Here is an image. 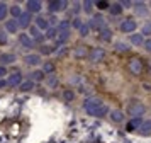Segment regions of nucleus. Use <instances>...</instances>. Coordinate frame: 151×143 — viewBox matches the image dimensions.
Segmentation results:
<instances>
[{"instance_id": "nucleus-33", "label": "nucleus", "mask_w": 151, "mask_h": 143, "mask_svg": "<svg viewBox=\"0 0 151 143\" xmlns=\"http://www.w3.org/2000/svg\"><path fill=\"white\" fill-rule=\"evenodd\" d=\"M90 33H92V31H90L88 24H87V22H83V26L80 27V29H78V34H80L82 38H87V36H88Z\"/></svg>"}, {"instance_id": "nucleus-28", "label": "nucleus", "mask_w": 151, "mask_h": 143, "mask_svg": "<svg viewBox=\"0 0 151 143\" xmlns=\"http://www.w3.org/2000/svg\"><path fill=\"white\" fill-rule=\"evenodd\" d=\"M9 19V5L5 2H0V22H5Z\"/></svg>"}, {"instance_id": "nucleus-9", "label": "nucleus", "mask_w": 151, "mask_h": 143, "mask_svg": "<svg viewBox=\"0 0 151 143\" xmlns=\"http://www.w3.org/2000/svg\"><path fill=\"white\" fill-rule=\"evenodd\" d=\"M105 54H107V51L104 49V48H92L88 51V60L92 61V63H100V61L105 60Z\"/></svg>"}, {"instance_id": "nucleus-19", "label": "nucleus", "mask_w": 151, "mask_h": 143, "mask_svg": "<svg viewBox=\"0 0 151 143\" xmlns=\"http://www.w3.org/2000/svg\"><path fill=\"white\" fill-rule=\"evenodd\" d=\"M129 43L131 46H136V48H139V46H143V43H144V38H143V34L141 33H132V34H129Z\"/></svg>"}, {"instance_id": "nucleus-16", "label": "nucleus", "mask_w": 151, "mask_h": 143, "mask_svg": "<svg viewBox=\"0 0 151 143\" xmlns=\"http://www.w3.org/2000/svg\"><path fill=\"white\" fill-rule=\"evenodd\" d=\"M15 61H17V54L15 53H9V51L0 53V65H2V67L12 65V63H15Z\"/></svg>"}, {"instance_id": "nucleus-30", "label": "nucleus", "mask_w": 151, "mask_h": 143, "mask_svg": "<svg viewBox=\"0 0 151 143\" xmlns=\"http://www.w3.org/2000/svg\"><path fill=\"white\" fill-rule=\"evenodd\" d=\"M41 70L44 72V75H55V63L53 61H44Z\"/></svg>"}, {"instance_id": "nucleus-26", "label": "nucleus", "mask_w": 151, "mask_h": 143, "mask_svg": "<svg viewBox=\"0 0 151 143\" xmlns=\"http://www.w3.org/2000/svg\"><path fill=\"white\" fill-rule=\"evenodd\" d=\"M82 5V10L85 14H90V15H93V9H95V4L92 2V0H85V2H82L80 4Z\"/></svg>"}, {"instance_id": "nucleus-20", "label": "nucleus", "mask_w": 151, "mask_h": 143, "mask_svg": "<svg viewBox=\"0 0 151 143\" xmlns=\"http://www.w3.org/2000/svg\"><path fill=\"white\" fill-rule=\"evenodd\" d=\"M24 12V9H22L19 4H12V5H9V17L10 19H19L21 17V14Z\"/></svg>"}, {"instance_id": "nucleus-44", "label": "nucleus", "mask_w": 151, "mask_h": 143, "mask_svg": "<svg viewBox=\"0 0 151 143\" xmlns=\"http://www.w3.org/2000/svg\"><path fill=\"white\" fill-rule=\"evenodd\" d=\"M148 24H150V26H151V19H150V20H148Z\"/></svg>"}, {"instance_id": "nucleus-22", "label": "nucleus", "mask_w": 151, "mask_h": 143, "mask_svg": "<svg viewBox=\"0 0 151 143\" xmlns=\"http://www.w3.org/2000/svg\"><path fill=\"white\" fill-rule=\"evenodd\" d=\"M129 68H131V72H132V73L139 75L141 72H143V63H141V60H137V58H134V60H131Z\"/></svg>"}, {"instance_id": "nucleus-37", "label": "nucleus", "mask_w": 151, "mask_h": 143, "mask_svg": "<svg viewBox=\"0 0 151 143\" xmlns=\"http://www.w3.org/2000/svg\"><path fill=\"white\" fill-rule=\"evenodd\" d=\"M75 54L78 56V58H82V56H87L88 53H87V49L82 46V48H76V49H75Z\"/></svg>"}, {"instance_id": "nucleus-38", "label": "nucleus", "mask_w": 151, "mask_h": 143, "mask_svg": "<svg viewBox=\"0 0 151 143\" xmlns=\"http://www.w3.org/2000/svg\"><path fill=\"white\" fill-rule=\"evenodd\" d=\"M63 97H65L66 101H73V99H75V94H73L71 90H65V92H63Z\"/></svg>"}, {"instance_id": "nucleus-6", "label": "nucleus", "mask_w": 151, "mask_h": 143, "mask_svg": "<svg viewBox=\"0 0 151 143\" xmlns=\"http://www.w3.org/2000/svg\"><path fill=\"white\" fill-rule=\"evenodd\" d=\"M17 24H19V29H21L22 33H26V31H27L29 27H31L32 24H34V15L24 10V12L21 14V17L17 19Z\"/></svg>"}, {"instance_id": "nucleus-31", "label": "nucleus", "mask_w": 151, "mask_h": 143, "mask_svg": "<svg viewBox=\"0 0 151 143\" xmlns=\"http://www.w3.org/2000/svg\"><path fill=\"white\" fill-rule=\"evenodd\" d=\"M141 123H143V118H131L129 124H127V129H131V131H134V129H136V131H137V128L141 126Z\"/></svg>"}, {"instance_id": "nucleus-43", "label": "nucleus", "mask_w": 151, "mask_h": 143, "mask_svg": "<svg viewBox=\"0 0 151 143\" xmlns=\"http://www.w3.org/2000/svg\"><path fill=\"white\" fill-rule=\"evenodd\" d=\"M5 87H7V80L2 78V80H0V89H5Z\"/></svg>"}, {"instance_id": "nucleus-12", "label": "nucleus", "mask_w": 151, "mask_h": 143, "mask_svg": "<svg viewBox=\"0 0 151 143\" xmlns=\"http://www.w3.org/2000/svg\"><path fill=\"white\" fill-rule=\"evenodd\" d=\"M24 63L29 65V67H39L42 63V58L39 53H27L24 56Z\"/></svg>"}, {"instance_id": "nucleus-14", "label": "nucleus", "mask_w": 151, "mask_h": 143, "mask_svg": "<svg viewBox=\"0 0 151 143\" xmlns=\"http://www.w3.org/2000/svg\"><path fill=\"white\" fill-rule=\"evenodd\" d=\"M97 36H99V39L102 41V43H110V41L114 39V33H112V29H110L109 26L102 27V29L97 33Z\"/></svg>"}, {"instance_id": "nucleus-8", "label": "nucleus", "mask_w": 151, "mask_h": 143, "mask_svg": "<svg viewBox=\"0 0 151 143\" xmlns=\"http://www.w3.org/2000/svg\"><path fill=\"white\" fill-rule=\"evenodd\" d=\"M17 41H19V44H21L24 49H27V51H31V49H34L36 48L34 39H32L27 33H19L17 34Z\"/></svg>"}, {"instance_id": "nucleus-18", "label": "nucleus", "mask_w": 151, "mask_h": 143, "mask_svg": "<svg viewBox=\"0 0 151 143\" xmlns=\"http://www.w3.org/2000/svg\"><path fill=\"white\" fill-rule=\"evenodd\" d=\"M107 10H109V14L112 15V17H119V15L124 14V9H122V5H121L119 2H110Z\"/></svg>"}, {"instance_id": "nucleus-11", "label": "nucleus", "mask_w": 151, "mask_h": 143, "mask_svg": "<svg viewBox=\"0 0 151 143\" xmlns=\"http://www.w3.org/2000/svg\"><path fill=\"white\" fill-rule=\"evenodd\" d=\"M5 80H7V87H19L22 82H24V75H22L19 70H15V72L7 75Z\"/></svg>"}, {"instance_id": "nucleus-34", "label": "nucleus", "mask_w": 151, "mask_h": 143, "mask_svg": "<svg viewBox=\"0 0 151 143\" xmlns=\"http://www.w3.org/2000/svg\"><path fill=\"white\" fill-rule=\"evenodd\" d=\"M7 43H9V34L5 33L4 27H0V46H4V44H7Z\"/></svg>"}, {"instance_id": "nucleus-23", "label": "nucleus", "mask_w": 151, "mask_h": 143, "mask_svg": "<svg viewBox=\"0 0 151 143\" xmlns=\"http://www.w3.org/2000/svg\"><path fill=\"white\" fill-rule=\"evenodd\" d=\"M46 78V75H44V72L42 70H32L31 73H29V80H32L36 83V82H42Z\"/></svg>"}, {"instance_id": "nucleus-4", "label": "nucleus", "mask_w": 151, "mask_h": 143, "mask_svg": "<svg viewBox=\"0 0 151 143\" xmlns=\"http://www.w3.org/2000/svg\"><path fill=\"white\" fill-rule=\"evenodd\" d=\"M137 29V20L134 17H124L119 24V31L122 34H132Z\"/></svg>"}, {"instance_id": "nucleus-42", "label": "nucleus", "mask_w": 151, "mask_h": 143, "mask_svg": "<svg viewBox=\"0 0 151 143\" xmlns=\"http://www.w3.org/2000/svg\"><path fill=\"white\" fill-rule=\"evenodd\" d=\"M95 7H99V9H109V2H99V4H95Z\"/></svg>"}, {"instance_id": "nucleus-7", "label": "nucleus", "mask_w": 151, "mask_h": 143, "mask_svg": "<svg viewBox=\"0 0 151 143\" xmlns=\"http://www.w3.org/2000/svg\"><path fill=\"white\" fill-rule=\"evenodd\" d=\"M24 9H26V12L32 14V15H39V14L42 12L44 5H42L41 0H27V2L24 4Z\"/></svg>"}, {"instance_id": "nucleus-36", "label": "nucleus", "mask_w": 151, "mask_h": 143, "mask_svg": "<svg viewBox=\"0 0 151 143\" xmlns=\"http://www.w3.org/2000/svg\"><path fill=\"white\" fill-rule=\"evenodd\" d=\"M48 20H49V26H58V22H60L58 15H53V14H49L48 15Z\"/></svg>"}, {"instance_id": "nucleus-27", "label": "nucleus", "mask_w": 151, "mask_h": 143, "mask_svg": "<svg viewBox=\"0 0 151 143\" xmlns=\"http://www.w3.org/2000/svg\"><path fill=\"white\" fill-rule=\"evenodd\" d=\"M44 38H46V39L55 41L56 38H58V27L56 26H49L48 31H44Z\"/></svg>"}, {"instance_id": "nucleus-15", "label": "nucleus", "mask_w": 151, "mask_h": 143, "mask_svg": "<svg viewBox=\"0 0 151 143\" xmlns=\"http://www.w3.org/2000/svg\"><path fill=\"white\" fill-rule=\"evenodd\" d=\"M34 26L39 29V31H48V27H49V20H48V17L46 15H34Z\"/></svg>"}, {"instance_id": "nucleus-40", "label": "nucleus", "mask_w": 151, "mask_h": 143, "mask_svg": "<svg viewBox=\"0 0 151 143\" xmlns=\"http://www.w3.org/2000/svg\"><path fill=\"white\" fill-rule=\"evenodd\" d=\"M7 75H9L7 67H2V65H0V80H2V78H7Z\"/></svg>"}, {"instance_id": "nucleus-32", "label": "nucleus", "mask_w": 151, "mask_h": 143, "mask_svg": "<svg viewBox=\"0 0 151 143\" xmlns=\"http://www.w3.org/2000/svg\"><path fill=\"white\" fill-rule=\"evenodd\" d=\"M83 22H85V20H83L82 17L78 15V17H73V19L70 20V26L73 27V29H76V31H78V29H80V27L83 26Z\"/></svg>"}, {"instance_id": "nucleus-1", "label": "nucleus", "mask_w": 151, "mask_h": 143, "mask_svg": "<svg viewBox=\"0 0 151 143\" xmlns=\"http://www.w3.org/2000/svg\"><path fill=\"white\" fill-rule=\"evenodd\" d=\"M83 109H85V113L92 118H105V116L109 114V107H107V104L102 101V99H99V97H87L85 101H83Z\"/></svg>"}, {"instance_id": "nucleus-5", "label": "nucleus", "mask_w": 151, "mask_h": 143, "mask_svg": "<svg viewBox=\"0 0 151 143\" xmlns=\"http://www.w3.org/2000/svg\"><path fill=\"white\" fill-rule=\"evenodd\" d=\"M66 9H70V2H66V0H49L48 2V12L53 15L66 10Z\"/></svg>"}, {"instance_id": "nucleus-3", "label": "nucleus", "mask_w": 151, "mask_h": 143, "mask_svg": "<svg viewBox=\"0 0 151 143\" xmlns=\"http://www.w3.org/2000/svg\"><path fill=\"white\" fill-rule=\"evenodd\" d=\"M87 24H88L90 31H95V33H99L102 27L107 26V22H105V17H104L100 12L93 14V15H90V19L87 20Z\"/></svg>"}, {"instance_id": "nucleus-2", "label": "nucleus", "mask_w": 151, "mask_h": 143, "mask_svg": "<svg viewBox=\"0 0 151 143\" xmlns=\"http://www.w3.org/2000/svg\"><path fill=\"white\" fill-rule=\"evenodd\" d=\"M144 113H146V106H144L141 101L132 99V101L127 104V114H129L131 118H141Z\"/></svg>"}, {"instance_id": "nucleus-24", "label": "nucleus", "mask_w": 151, "mask_h": 143, "mask_svg": "<svg viewBox=\"0 0 151 143\" xmlns=\"http://www.w3.org/2000/svg\"><path fill=\"white\" fill-rule=\"evenodd\" d=\"M56 53V48L53 44H41L39 46V54L41 56H48V54H53Z\"/></svg>"}, {"instance_id": "nucleus-29", "label": "nucleus", "mask_w": 151, "mask_h": 143, "mask_svg": "<svg viewBox=\"0 0 151 143\" xmlns=\"http://www.w3.org/2000/svg\"><path fill=\"white\" fill-rule=\"evenodd\" d=\"M34 85H36L34 82L27 78V80H24L21 85H19V90H21V92H31V90L34 89Z\"/></svg>"}, {"instance_id": "nucleus-25", "label": "nucleus", "mask_w": 151, "mask_h": 143, "mask_svg": "<svg viewBox=\"0 0 151 143\" xmlns=\"http://www.w3.org/2000/svg\"><path fill=\"white\" fill-rule=\"evenodd\" d=\"M114 46H116L117 53H127V51L131 49V44L127 43V41H117Z\"/></svg>"}, {"instance_id": "nucleus-13", "label": "nucleus", "mask_w": 151, "mask_h": 143, "mask_svg": "<svg viewBox=\"0 0 151 143\" xmlns=\"http://www.w3.org/2000/svg\"><path fill=\"white\" fill-rule=\"evenodd\" d=\"M4 29H5V33H7V34H19V33H21L17 20H15V19H10V17H9L5 22H4Z\"/></svg>"}, {"instance_id": "nucleus-39", "label": "nucleus", "mask_w": 151, "mask_h": 143, "mask_svg": "<svg viewBox=\"0 0 151 143\" xmlns=\"http://www.w3.org/2000/svg\"><path fill=\"white\" fill-rule=\"evenodd\" d=\"M143 48L146 49V51H148V53H151V38H146V39H144Z\"/></svg>"}, {"instance_id": "nucleus-17", "label": "nucleus", "mask_w": 151, "mask_h": 143, "mask_svg": "<svg viewBox=\"0 0 151 143\" xmlns=\"http://www.w3.org/2000/svg\"><path fill=\"white\" fill-rule=\"evenodd\" d=\"M109 118H110L112 123L121 124V123H124V119H126V114H124L121 109H112V111H109Z\"/></svg>"}, {"instance_id": "nucleus-35", "label": "nucleus", "mask_w": 151, "mask_h": 143, "mask_svg": "<svg viewBox=\"0 0 151 143\" xmlns=\"http://www.w3.org/2000/svg\"><path fill=\"white\" fill-rule=\"evenodd\" d=\"M48 87H58V77L56 75H49L48 77Z\"/></svg>"}, {"instance_id": "nucleus-41", "label": "nucleus", "mask_w": 151, "mask_h": 143, "mask_svg": "<svg viewBox=\"0 0 151 143\" xmlns=\"http://www.w3.org/2000/svg\"><path fill=\"white\" fill-rule=\"evenodd\" d=\"M122 9H132V2H127V0H122V2H119Z\"/></svg>"}, {"instance_id": "nucleus-10", "label": "nucleus", "mask_w": 151, "mask_h": 143, "mask_svg": "<svg viewBox=\"0 0 151 143\" xmlns=\"http://www.w3.org/2000/svg\"><path fill=\"white\" fill-rule=\"evenodd\" d=\"M132 12L136 14V17H148L150 5L146 2H132Z\"/></svg>"}, {"instance_id": "nucleus-21", "label": "nucleus", "mask_w": 151, "mask_h": 143, "mask_svg": "<svg viewBox=\"0 0 151 143\" xmlns=\"http://www.w3.org/2000/svg\"><path fill=\"white\" fill-rule=\"evenodd\" d=\"M137 133L141 136H150L151 135V119H143L141 126L137 128Z\"/></svg>"}]
</instances>
